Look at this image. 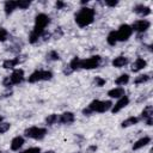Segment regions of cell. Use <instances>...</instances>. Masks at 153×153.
Listing matches in <instances>:
<instances>
[{
    "label": "cell",
    "mask_w": 153,
    "mask_h": 153,
    "mask_svg": "<svg viewBox=\"0 0 153 153\" xmlns=\"http://www.w3.org/2000/svg\"><path fill=\"white\" fill-rule=\"evenodd\" d=\"M51 23V18L49 14L44 13V12H39L35 16V22H33V27L29 33L27 41L29 44H36L38 43V41L41 39L42 33L47 30V27L50 25Z\"/></svg>",
    "instance_id": "6da1fadb"
},
{
    "label": "cell",
    "mask_w": 153,
    "mask_h": 153,
    "mask_svg": "<svg viewBox=\"0 0 153 153\" xmlns=\"http://www.w3.org/2000/svg\"><path fill=\"white\" fill-rule=\"evenodd\" d=\"M94 19H96V10L88 6L80 7L74 14V22L80 29L90 26L91 24H93Z\"/></svg>",
    "instance_id": "7a4b0ae2"
},
{
    "label": "cell",
    "mask_w": 153,
    "mask_h": 153,
    "mask_svg": "<svg viewBox=\"0 0 153 153\" xmlns=\"http://www.w3.org/2000/svg\"><path fill=\"white\" fill-rule=\"evenodd\" d=\"M48 135V128L45 127H38V126H30L24 129L23 136L25 139H31L36 141H42Z\"/></svg>",
    "instance_id": "3957f363"
},
{
    "label": "cell",
    "mask_w": 153,
    "mask_h": 153,
    "mask_svg": "<svg viewBox=\"0 0 153 153\" xmlns=\"http://www.w3.org/2000/svg\"><path fill=\"white\" fill-rule=\"evenodd\" d=\"M114 102L111 99H93L92 102H90L88 105H86L92 114H105L108 111L111 110Z\"/></svg>",
    "instance_id": "277c9868"
},
{
    "label": "cell",
    "mask_w": 153,
    "mask_h": 153,
    "mask_svg": "<svg viewBox=\"0 0 153 153\" xmlns=\"http://www.w3.org/2000/svg\"><path fill=\"white\" fill-rule=\"evenodd\" d=\"M54 78V73L50 69H35L29 74L26 81L29 84H37L41 81H50Z\"/></svg>",
    "instance_id": "5b68a950"
},
{
    "label": "cell",
    "mask_w": 153,
    "mask_h": 153,
    "mask_svg": "<svg viewBox=\"0 0 153 153\" xmlns=\"http://www.w3.org/2000/svg\"><path fill=\"white\" fill-rule=\"evenodd\" d=\"M104 62V59L96 54V55H91L86 59H81L80 61V69H85V71H92L96 68H99Z\"/></svg>",
    "instance_id": "8992f818"
},
{
    "label": "cell",
    "mask_w": 153,
    "mask_h": 153,
    "mask_svg": "<svg viewBox=\"0 0 153 153\" xmlns=\"http://www.w3.org/2000/svg\"><path fill=\"white\" fill-rule=\"evenodd\" d=\"M133 30H131V26L130 24H121L118 26V29L116 30V36H117V41L118 42H127L133 36Z\"/></svg>",
    "instance_id": "52a82bcc"
},
{
    "label": "cell",
    "mask_w": 153,
    "mask_h": 153,
    "mask_svg": "<svg viewBox=\"0 0 153 153\" xmlns=\"http://www.w3.org/2000/svg\"><path fill=\"white\" fill-rule=\"evenodd\" d=\"M151 25H152V23L148 19H145V18L136 19L130 24L131 30L135 33H145V32H147L151 29Z\"/></svg>",
    "instance_id": "ba28073f"
},
{
    "label": "cell",
    "mask_w": 153,
    "mask_h": 153,
    "mask_svg": "<svg viewBox=\"0 0 153 153\" xmlns=\"http://www.w3.org/2000/svg\"><path fill=\"white\" fill-rule=\"evenodd\" d=\"M8 76H10V79H11L13 86L20 85L22 82H24V81L26 80V78H25V71H24L23 68H19V67L16 68V69H13Z\"/></svg>",
    "instance_id": "9c48e42d"
},
{
    "label": "cell",
    "mask_w": 153,
    "mask_h": 153,
    "mask_svg": "<svg viewBox=\"0 0 153 153\" xmlns=\"http://www.w3.org/2000/svg\"><path fill=\"white\" fill-rule=\"evenodd\" d=\"M129 103H130V98H129V96H123V97H121L120 99H117L114 104H112V108H111V110H110V112L111 114H118L121 110H123L124 108H127L128 105H129Z\"/></svg>",
    "instance_id": "30bf717a"
},
{
    "label": "cell",
    "mask_w": 153,
    "mask_h": 153,
    "mask_svg": "<svg viewBox=\"0 0 153 153\" xmlns=\"http://www.w3.org/2000/svg\"><path fill=\"white\" fill-rule=\"evenodd\" d=\"M147 60L142 56H137L131 63H130V71L133 73H139L141 71H143L147 67Z\"/></svg>",
    "instance_id": "8fae6325"
},
{
    "label": "cell",
    "mask_w": 153,
    "mask_h": 153,
    "mask_svg": "<svg viewBox=\"0 0 153 153\" xmlns=\"http://www.w3.org/2000/svg\"><path fill=\"white\" fill-rule=\"evenodd\" d=\"M75 120H76V117H75L74 112L65 111V112L59 115V122L57 123H60L62 126H71V124H73L75 122Z\"/></svg>",
    "instance_id": "7c38bea8"
},
{
    "label": "cell",
    "mask_w": 153,
    "mask_h": 153,
    "mask_svg": "<svg viewBox=\"0 0 153 153\" xmlns=\"http://www.w3.org/2000/svg\"><path fill=\"white\" fill-rule=\"evenodd\" d=\"M133 12H134L135 14L142 17V18H146V17L151 16L152 10H151L149 6H147V5H145V4H136V5L133 6Z\"/></svg>",
    "instance_id": "4fadbf2b"
},
{
    "label": "cell",
    "mask_w": 153,
    "mask_h": 153,
    "mask_svg": "<svg viewBox=\"0 0 153 153\" xmlns=\"http://www.w3.org/2000/svg\"><path fill=\"white\" fill-rule=\"evenodd\" d=\"M25 137L23 135H16L14 137H12L11 142H10V149L12 152H19L22 149V147L25 143Z\"/></svg>",
    "instance_id": "5bb4252c"
},
{
    "label": "cell",
    "mask_w": 153,
    "mask_h": 153,
    "mask_svg": "<svg viewBox=\"0 0 153 153\" xmlns=\"http://www.w3.org/2000/svg\"><path fill=\"white\" fill-rule=\"evenodd\" d=\"M127 93H126V88L124 87H120V86H115V87H112V88H110V90H108V92H106V96L109 97V99H120L121 97H123V96H126Z\"/></svg>",
    "instance_id": "9a60e30c"
},
{
    "label": "cell",
    "mask_w": 153,
    "mask_h": 153,
    "mask_svg": "<svg viewBox=\"0 0 153 153\" xmlns=\"http://www.w3.org/2000/svg\"><path fill=\"white\" fill-rule=\"evenodd\" d=\"M151 142H152V137H151L149 135L141 136L140 139H137L136 141H134V143H133V146H131V149H133V151L142 149V148H145L146 146H148Z\"/></svg>",
    "instance_id": "2e32d148"
},
{
    "label": "cell",
    "mask_w": 153,
    "mask_h": 153,
    "mask_svg": "<svg viewBox=\"0 0 153 153\" xmlns=\"http://www.w3.org/2000/svg\"><path fill=\"white\" fill-rule=\"evenodd\" d=\"M111 66L114 68H124L129 65V57L126 55H118L111 60Z\"/></svg>",
    "instance_id": "e0dca14e"
},
{
    "label": "cell",
    "mask_w": 153,
    "mask_h": 153,
    "mask_svg": "<svg viewBox=\"0 0 153 153\" xmlns=\"http://www.w3.org/2000/svg\"><path fill=\"white\" fill-rule=\"evenodd\" d=\"M18 66H20L19 61H18V57L14 56V57H8V59H5L1 63V67L6 71H13L16 68H18Z\"/></svg>",
    "instance_id": "ac0fdd59"
},
{
    "label": "cell",
    "mask_w": 153,
    "mask_h": 153,
    "mask_svg": "<svg viewBox=\"0 0 153 153\" xmlns=\"http://www.w3.org/2000/svg\"><path fill=\"white\" fill-rule=\"evenodd\" d=\"M140 121H141V120H140L139 116H129V117L124 118V120L121 122V128H122V129L130 128V127H133V126L139 124Z\"/></svg>",
    "instance_id": "d6986e66"
},
{
    "label": "cell",
    "mask_w": 153,
    "mask_h": 153,
    "mask_svg": "<svg viewBox=\"0 0 153 153\" xmlns=\"http://www.w3.org/2000/svg\"><path fill=\"white\" fill-rule=\"evenodd\" d=\"M114 82H115L116 86L124 87L126 85H128V84L130 82V75H129L128 73H122V74H120L117 78H115Z\"/></svg>",
    "instance_id": "ffe728a7"
},
{
    "label": "cell",
    "mask_w": 153,
    "mask_h": 153,
    "mask_svg": "<svg viewBox=\"0 0 153 153\" xmlns=\"http://www.w3.org/2000/svg\"><path fill=\"white\" fill-rule=\"evenodd\" d=\"M17 10V0H7L4 2V12L6 17L11 16Z\"/></svg>",
    "instance_id": "44dd1931"
},
{
    "label": "cell",
    "mask_w": 153,
    "mask_h": 153,
    "mask_svg": "<svg viewBox=\"0 0 153 153\" xmlns=\"http://www.w3.org/2000/svg\"><path fill=\"white\" fill-rule=\"evenodd\" d=\"M151 79H152V76H151L149 73H141V74H139L134 78L133 84L134 85H145V84L149 82Z\"/></svg>",
    "instance_id": "7402d4cb"
},
{
    "label": "cell",
    "mask_w": 153,
    "mask_h": 153,
    "mask_svg": "<svg viewBox=\"0 0 153 153\" xmlns=\"http://www.w3.org/2000/svg\"><path fill=\"white\" fill-rule=\"evenodd\" d=\"M22 48H23V43L20 42H13V43H11L10 45H7L6 47V51H8V53H11V54H14V56L16 55H19V54H22Z\"/></svg>",
    "instance_id": "603a6c76"
},
{
    "label": "cell",
    "mask_w": 153,
    "mask_h": 153,
    "mask_svg": "<svg viewBox=\"0 0 153 153\" xmlns=\"http://www.w3.org/2000/svg\"><path fill=\"white\" fill-rule=\"evenodd\" d=\"M149 118H153V105H151V104L146 105L142 109L141 114H140V120L141 121H146V120H149Z\"/></svg>",
    "instance_id": "cb8c5ba5"
},
{
    "label": "cell",
    "mask_w": 153,
    "mask_h": 153,
    "mask_svg": "<svg viewBox=\"0 0 153 153\" xmlns=\"http://www.w3.org/2000/svg\"><path fill=\"white\" fill-rule=\"evenodd\" d=\"M44 59H45V61H48V62H56V61H60L61 56H60V53H59L57 50L51 49V50H49V51L45 54Z\"/></svg>",
    "instance_id": "d4e9b609"
},
{
    "label": "cell",
    "mask_w": 153,
    "mask_h": 153,
    "mask_svg": "<svg viewBox=\"0 0 153 153\" xmlns=\"http://www.w3.org/2000/svg\"><path fill=\"white\" fill-rule=\"evenodd\" d=\"M59 122V115L57 114H49L44 118V124L47 127H53Z\"/></svg>",
    "instance_id": "484cf974"
},
{
    "label": "cell",
    "mask_w": 153,
    "mask_h": 153,
    "mask_svg": "<svg viewBox=\"0 0 153 153\" xmlns=\"http://www.w3.org/2000/svg\"><path fill=\"white\" fill-rule=\"evenodd\" d=\"M106 43L110 45V47H115L118 41H117V36H116V30H111L109 31V33L106 35V38H105Z\"/></svg>",
    "instance_id": "4316f807"
},
{
    "label": "cell",
    "mask_w": 153,
    "mask_h": 153,
    "mask_svg": "<svg viewBox=\"0 0 153 153\" xmlns=\"http://www.w3.org/2000/svg\"><path fill=\"white\" fill-rule=\"evenodd\" d=\"M80 61L81 59L79 56H73L71 59V61L68 62V66L71 67V69L73 72H76V71H80Z\"/></svg>",
    "instance_id": "83f0119b"
},
{
    "label": "cell",
    "mask_w": 153,
    "mask_h": 153,
    "mask_svg": "<svg viewBox=\"0 0 153 153\" xmlns=\"http://www.w3.org/2000/svg\"><path fill=\"white\" fill-rule=\"evenodd\" d=\"M105 84H106V79L100 75H96L92 79V85L94 87H103V86H105Z\"/></svg>",
    "instance_id": "f1b7e54d"
},
{
    "label": "cell",
    "mask_w": 153,
    "mask_h": 153,
    "mask_svg": "<svg viewBox=\"0 0 153 153\" xmlns=\"http://www.w3.org/2000/svg\"><path fill=\"white\" fill-rule=\"evenodd\" d=\"M63 36H65V31H63V29L61 26H57L54 31H51V38L55 39V41L61 39Z\"/></svg>",
    "instance_id": "f546056e"
},
{
    "label": "cell",
    "mask_w": 153,
    "mask_h": 153,
    "mask_svg": "<svg viewBox=\"0 0 153 153\" xmlns=\"http://www.w3.org/2000/svg\"><path fill=\"white\" fill-rule=\"evenodd\" d=\"M31 6V1L29 0H17V10L25 11Z\"/></svg>",
    "instance_id": "4dcf8cb0"
},
{
    "label": "cell",
    "mask_w": 153,
    "mask_h": 153,
    "mask_svg": "<svg viewBox=\"0 0 153 153\" xmlns=\"http://www.w3.org/2000/svg\"><path fill=\"white\" fill-rule=\"evenodd\" d=\"M11 127H12L11 122H7V121L1 122V123H0V135L6 134V133H7V131L11 129Z\"/></svg>",
    "instance_id": "1f68e13d"
},
{
    "label": "cell",
    "mask_w": 153,
    "mask_h": 153,
    "mask_svg": "<svg viewBox=\"0 0 153 153\" xmlns=\"http://www.w3.org/2000/svg\"><path fill=\"white\" fill-rule=\"evenodd\" d=\"M10 39V32L5 27H0V43H4Z\"/></svg>",
    "instance_id": "d6a6232c"
},
{
    "label": "cell",
    "mask_w": 153,
    "mask_h": 153,
    "mask_svg": "<svg viewBox=\"0 0 153 153\" xmlns=\"http://www.w3.org/2000/svg\"><path fill=\"white\" fill-rule=\"evenodd\" d=\"M1 85H2L5 88H12V87H13L12 81H11V79H10L8 75H6V76L2 78V80H1Z\"/></svg>",
    "instance_id": "836d02e7"
},
{
    "label": "cell",
    "mask_w": 153,
    "mask_h": 153,
    "mask_svg": "<svg viewBox=\"0 0 153 153\" xmlns=\"http://www.w3.org/2000/svg\"><path fill=\"white\" fill-rule=\"evenodd\" d=\"M41 152H42V149L38 146H33V147H29L24 151H19V153H41Z\"/></svg>",
    "instance_id": "e575fe53"
},
{
    "label": "cell",
    "mask_w": 153,
    "mask_h": 153,
    "mask_svg": "<svg viewBox=\"0 0 153 153\" xmlns=\"http://www.w3.org/2000/svg\"><path fill=\"white\" fill-rule=\"evenodd\" d=\"M13 94V90L12 88H5V91L0 94V99H6V98H10L11 96Z\"/></svg>",
    "instance_id": "d590c367"
},
{
    "label": "cell",
    "mask_w": 153,
    "mask_h": 153,
    "mask_svg": "<svg viewBox=\"0 0 153 153\" xmlns=\"http://www.w3.org/2000/svg\"><path fill=\"white\" fill-rule=\"evenodd\" d=\"M67 7H68L67 2H65V1H61V0H57V1H55V8H56V10H66Z\"/></svg>",
    "instance_id": "8d00e7d4"
},
{
    "label": "cell",
    "mask_w": 153,
    "mask_h": 153,
    "mask_svg": "<svg viewBox=\"0 0 153 153\" xmlns=\"http://www.w3.org/2000/svg\"><path fill=\"white\" fill-rule=\"evenodd\" d=\"M118 4H120V2H118L117 0H105V1L103 2L104 6H106V7H111V8H112V7H116Z\"/></svg>",
    "instance_id": "74e56055"
},
{
    "label": "cell",
    "mask_w": 153,
    "mask_h": 153,
    "mask_svg": "<svg viewBox=\"0 0 153 153\" xmlns=\"http://www.w3.org/2000/svg\"><path fill=\"white\" fill-rule=\"evenodd\" d=\"M41 39H42L43 42H48V41H50V39H51V31H48V30H45V31L42 33V36H41Z\"/></svg>",
    "instance_id": "f35d334b"
},
{
    "label": "cell",
    "mask_w": 153,
    "mask_h": 153,
    "mask_svg": "<svg viewBox=\"0 0 153 153\" xmlns=\"http://www.w3.org/2000/svg\"><path fill=\"white\" fill-rule=\"evenodd\" d=\"M62 73H63V75L69 76V75H72L74 72L71 69V67H69V66H68V63H67L66 66H63V68H62Z\"/></svg>",
    "instance_id": "ab89813d"
},
{
    "label": "cell",
    "mask_w": 153,
    "mask_h": 153,
    "mask_svg": "<svg viewBox=\"0 0 153 153\" xmlns=\"http://www.w3.org/2000/svg\"><path fill=\"white\" fill-rule=\"evenodd\" d=\"M98 151V146L97 145H88L85 149V153H96Z\"/></svg>",
    "instance_id": "60d3db41"
},
{
    "label": "cell",
    "mask_w": 153,
    "mask_h": 153,
    "mask_svg": "<svg viewBox=\"0 0 153 153\" xmlns=\"http://www.w3.org/2000/svg\"><path fill=\"white\" fill-rule=\"evenodd\" d=\"M146 37H147V32H145V33H136V36H135V39L136 41H139V42H145V39H146Z\"/></svg>",
    "instance_id": "b9f144b4"
},
{
    "label": "cell",
    "mask_w": 153,
    "mask_h": 153,
    "mask_svg": "<svg viewBox=\"0 0 153 153\" xmlns=\"http://www.w3.org/2000/svg\"><path fill=\"white\" fill-rule=\"evenodd\" d=\"M148 98V96L147 94H141L137 99H136V103H143V102H146V99Z\"/></svg>",
    "instance_id": "7bdbcfd3"
},
{
    "label": "cell",
    "mask_w": 153,
    "mask_h": 153,
    "mask_svg": "<svg viewBox=\"0 0 153 153\" xmlns=\"http://www.w3.org/2000/svg\"><path fill=\"white\" fill-rule=\"evenodd\" d=\"M41 153H56L54 149H47V151H42Z\"/></svg>",
    "instance_id": "ee69618b"
},
{
    "label": "cell",
    "mask_w": 153,
    "mask_h": 153,
    "mask_svg": "<svg viewBox=\"0 0 153 153\" xmlns=\"http://www.w3.org/2000/svg\"><path fill=\"white\" fill-rule=\"evenodd\" d=\"M4 121H5V117H4V116L0 114V123H1V122H4Z\"/></svg>",
    "instance_id": "f6af8a7d"
},
{
    "label": "cell",
    "mask_w": 153,
    "mask_h": 153,
    "mask_svg": "<svg viewBox=\"0 0 153 153\" xmlns=\"http://www.w3.org/2000/svg\"><path fill=\"white\" fill-rule=\"evenodd\" d=\"M0 153H7L6 151H0Z\"/></svg>",
    "instance_id": "bcb514c9"
}]
</instances>
